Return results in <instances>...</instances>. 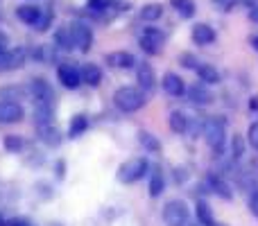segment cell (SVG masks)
I'll return each instance as SVG.
<instances>
[{
	"instance_id": "cell-1",
	"label": "cell",
	"mask_w": 258,
	"mask_h": 226,
	"mask_svg": "<svg viewBox=\"0 0 258 226\" xmlns=\"http://www.w3.org/2000/svg\"><path fill=\"white\" fill-rule=\"evenodd\" d=\"M113 104L125 113H136L147 104V98L136 86H120V89L113 93Z\"/></svg>"
},
{
	"instance_id": "cell-2",
	"label": "cell",
	"mask_w": 258,
	"mask_h": 226,
	"mask_svg": "<svg viewBox=\"0 0 258 226\" xmlns=\"http://www.w3.org/2000/svg\"><path fill=\"white\" fill-rule=\"evenodd\" d=\"M147 172V159L145 156H134V159H127L125 163L118 170V181L120 183H136L138 179H143Z\"/></svg>"
},
{
	"instance_id": "cell-3",
	"label": "cell",
	"mask_w": 258,
	"mask_h": 226,
	"mask_svg": "<svg viewBox=\"0 0 258 226\" xmlns=\"http://www.w3.org/2000/svg\"><path fill=\"white\" fill-rule=\"evenodd\" d=\"M188 206L181 199H170L163 206V222L165 226H186L188 224Z\"/></svg>"
},
{
	"instance_id": "cell-4",
	"label": "cell",
	"mask_w": 258,
	"mask_h": 226,
	"mask_svg": "<svg viewBox=\"0 0 258 226\" xmlns=\"http://www.w3.org/2000/svg\"><path fill=\"white\" fill-rule=\"evenodd\" d=\"M204 138L215 152H222L224 147V120L222 118H209L204 122Z\"/></svg>"
},
{
	"instance_id": "cell-5",
	"label": "cell",
	"mask_w": 258,
	"mask_h": 226,
	"mask_svg": "<svg viewBox=\"0 0 258 226\" xmlns=\"http://www.w3.org/2000/svg\"><path fill=\"white\" fill-rule=\"evenodd\" d=\"M25 118V111L14 100H0V124H14Z\"/></svg>"
},
{
	"instance_id": "cell-6",
	"label": "cell",
	"mask_w": 258,
	"mask_h": 226,
	"mask_svg": "<svg viewBox=\"0 0 258 226\" xmlns=\"http://www.w3.org/2000/svg\"><path fill=\"white\" fill-rule=\"evenodd\" d=\"M71 32H73V39H75V48H80L82 52H89L91 45H93V32H91V27L84 25V23H73Z\"/></svg>"
},
{
	"instance_id": "cell-7",
	"label": "cell",
	"mask_w": 258,
	"mask_h": 226,
	"mask_svg": "<svg viewBox=\"0 0 258 226\" xmlns=\"http://www.w3.org/2000/svg\"><path fill=\"white\" fill-rule=\"evenodd\" d=\"M57 77L61 82L63 89H77L82 84V75H80V68H75L73 63H61L57 68Z\"/></svg>"
},
{
	"instance_id": "cell-8",
	"label": "cell",
	"mask_w": 258,
	"mask_h": 226,
	"mask_svg": "<svg viewBox=\"0 0 258 226\" xmlns=\"http://www.w3.org/2000/svg\"><path fill=\"white\" fill-rule=\"evenodd\" d=\"M163 39H165V36L161 34L159 30L147 27V30L143 32V36H141V48L145 50L147 54H159L161 52V45H163Z\"/></svg>"
},
{
	"instance_id": "cell-9",
	"label": "cell",
	"mask_w": 258,
	"mask_h": 226,
	"mask_svg": "<svg viewBox=\"0 0 258 226\" xmlns=\"http://www.w3.org/2000/svg\"><path fill=\"white\" fill-rule=\"evenodd\" d=\"M30 95L36 102H43V104H52V100H54V93H52V89H50V84L45 80H41V77H34V80L30 82Z\"/></svg>"
},
{
	"instance_id": "cell-10",
	"label": "cell",
	"mask_w": 258,
	"mask_h": 226,
	"mask_svg": "<svg viewBox=\"0 0 258 226\" xmlns=\"http://www.w3.org/2000/svg\"><path fill=\"white\" fill-rule=\"evenodd\" d=\"M136 82H138V89L141 91H152L156 84V75L152 70V66L147 61H138L136 66Z\"/></svg>"
},
{
	"instance_id": "cell-11",
	"label": "cell",
	"mask_w": 258,
	"mask_h": 226,
	"mask_svg": "<svg viewBox=\"0 0 258 226\" xmlns=\"http://www.w3.org/2000/svg\"><path fill=\"white\" fill-rule=\"evenodd\" d=\"M161 84H163V91L170 95V98H181V95L186 93V84H183V80L177 75V72H165Z\"/></svg>"
},
{
	"instance_id": "cell-12",
	"label": "cell",
	"mask_w": 258,
	"mask_h": 226,
	"mask_svg": "<svg viewBox=\"0 0 258 226\" xmlns=\"http://www.w3.org/2000/svg\"><path fill=\"white\" fill-rule=\"evenodd\" d=\"M25 59H27L25 48H14V50H9V52H5L0 68H3V70H16V68H21L23 63H25Z\"/></svg>"
},
{
	"instance_id": "cell-13",
	"label": "cell",
	"mask_w": 258,
	"mask_h": 226,
	"mask_svg": "<svg viewBox=\"0 0 258 226\" xmlns=\"http://www.w3.org/2000/svg\"><path fill=\"white\" fill-rule=\"evenodd\" d=\"M39 138H41V142H45L48 147H59L61 145V140H63L61 131H59L52 122L50 124H39Z\"/></svg>"
},
{
	"instance_id": "cell-14",
	"label": "cell",
	"mask_w": 258,
	"mask_h": 226,
	"mask_svg": "<svg viewBox=\"0 0 258 226\" xmlns=\"http://www.w3.org/2000/svg\"><path fill=\"white\" fill-rule=\"evenodd\" d=\"M188 102L195 104V107H206V104L213 102V98H211V93L206 91L204 84H192L188 89Z\"/></svg>"
},
{
	"instance_id": "cell-15",
	"label": "cell",
	"mask_w": 258,
	"mask_h": 226,
	"mask_svg": "<svg viewBox=\"0 0 258 226\" xmlns=\"http://www.w3.org/2000/svg\"><path fill=\"white\" fill-rule=\"evenodd\" d=\"M192 41H195L197 45H209L215 41V30L211 25H206V23H197L195 27H192Z\"/></svg>"
},
{
	"instance_id": "cell-16",
	"label": "cell",
	"mask_w": 258,
	"mask_h": 226,
	"mask_svg": "<svg viewBox=\"0 0 258 226\" xmlns=\"http://www.w3.org/2000/svg\"><path fill=\"white\" fill-rule=\"evenodd\" d=\"M80 75L86 86H98L100 80H102V70H100L95 63H84V66L80 68Z\"/></svg>"
},
{
	"instance_id": "cell-17",
	"label": "cell",
	"mask_w": 258,
	"mask_h": 226,
	"mask_svg": "<svg viewBox=\"0 0 258 226\" xmlns=\"http://www.w3.org/2000/svg\"><path fill=\"white\" fill-rule=\"evenodd\" d=\"M54 45H57L59 50H73L75 48V39H73V32L71 27H59L57 32H54Z\"/></svg>"
},
{
	"instance_id": "cell-18",
	"label": "cell",
	"mask_w": 258,
	"mask_h": 226,
	"mask_svg": "<svg viewBox=\"0 0 258 226\" xmlns=\"http://www.w3.org/2000/svg\"><path fill=\"white\" fill-rule=\"evenodd\" d=\"M197 77H200V82H204V84H220V72L215 66H211V63H200V68H197Z\"/></svg>"
},
{
	"instance_id": "cell-19",
	"label": "cell",
	"mask_w": 258,
	"mask_h": 226,
	"mask_svg": "<svg viewBox=\"0 0 258 226\" xmlns=\"http://www.w3.org/2000/svg\"><path fill=\"white\" fill-rule=\"evenodd\" d=\"M41 12H43V9H41V7H34V5H21V7L16 9V16L21 18L23 23H27V25H34V23L39 21Z\"/></svg>"
},
{
	"instance_id": "cell-20",
	"label": "cell",
	"mask_w": 258,
	"mask_h": 226,
	"mask_svg": "<svg viewBox=\"0 0 258 226\" xmlns=\"http://www.w3.org/2000/svg\"><path fill=\"white\" fill-rule=\"evenodd\" d=\"M206 181H209V188H211V190H213L218 197H222V199H231V197H233V195H231V188H229V183L224 181V179H220V177H215V174H211Z\"/></svg>"
},
{
	"instance_id": "cell-21",
	"label": "cell",
	"mask_w": 258,
	"mask_h": 226,
	"mask_svg": "<svg viewBox=\"0 0 258 226\" xmlns=\"http://www.w3.org/2000/svg\"><path fill=\"white\" fill-rule=\"evenodd\" d=\"M107 63H111L113 68H132L134 63H136V59L132 57L129 52H111V54H107Z\"/></svg>"
},
{
	"instance_id": "cell-22",
	"label": "cell",
	"mask_w": 258,
	"mask_h": 226,
	"mask_svg": "<svg viewBox=\"0 0 258 226\" xmlns=\"http://www.w3.org/2000/svg\"><path fill=\"white\" fill-rule=\"evenodd\" d=\"M168 127L174 133H186L188 131V118L183 111H172L168 115Z\"/></svg>"
},
{
	"instance_id": "cell-23",
	"label": "cell",
	"mask_w": 258,
	"mask_h": 226,
	"mask_svg": "<svg viewBox=\"0 0 258 226\" xmlns=\"http://www.w3.org/2000/svg\"><path fill=\"white\" fill-rule=\"evenodd\" d=\"M86 127H89V120H86V115L77 113L75 118L71 120V127H68V136H71V138H80L82 133L86 131Z\"/></svg>"
},
{
	"instance_id": "cell-24",
	"label": "cell",
	"mask_w": 258,
	"mask_h": 226,
	"mask_svg": "<svg viewBox=\"0 0 258 226\" xmlns=\"http://www.w3.org/2000/svg\"><path fill=\"white\" fill-rule=\"evenodd\" d=\"M161 16H163V7H161L159 3H150V5H145V7L141 9V18L143 21H147V23L159 21Z\"/></svg>"
},
{
	"instance_id": "cell-25",
	"label": "cell",
	"mask_w": 258,
	"mask_h": 226,
	"mask_svg": "<svg viewBox=\"0 0 258 226\" xmlns=\"http://www.w3.org/2000/svg\"><path fill=\"white\" fill-rule=\"evenodd\" d=\"M195 213H197V219H200V224H204V226L213 224V210H211V206L206 204V201H197Z\"/></svg>"
},
{
	"instance_id": "cell-26",
	"label": "cell",
	"mask_w": 258,
	"mask_h": 226,
	"mask_svg": "<svg viewBox=\"0 0 258 226\" xmlns=\"http://www.w3.org/2000/svg\"><path fill=\"white\" fill-rule=\"evenodd\" d=\"M163 188H165L163 172H161V170L156 168V172L152 174V179H150V197H159L161 192H163Z\"/></svg>"
},
{
	"instance_id": "cell-27",
	"label": "cell",
	"mask_w": 258,
	"mask_h": 226,
	"mask_svg": "<svg viewBox=\"0 0 258 226\" xmlns=\"http://www.w3.org/2000/svg\"><path fill=\"white\" fill-rule=\"evenodd\" d=\"M245 152H247L245 138H242L240 133H233V136H231V156L238 161V159H242V156H245Z\"/></svg>"
},
{
	"instance_id": "cell-28",
	"label": "cell",
	"mask_w": 258,
	"mask_h": 226,
	"mask_svg": "<svg viewBox=\"0 0 258 226\" xmlns=\"http://www.w3.org/2000/svg\"><path fill=\"white\" fill-rule=\"evenodd\" d=\"M3 147H5L7 152H12V154H18V152L25 147V142H23L21 136H16V133H9V136H5Z\"/></svg>"
},
{
	"instance_id": "cell-29",
	"label": "cell",
	"mask_w": 258,
	"mask_h": 226,
	"mask_svg": "<svg viewBox=\"0 0 258 226\" xmlns=\"http://www.w3.org/2000/svg\"><path fill=\"white\" fill-rule=\"evenodd\" d=\"M138 140H141V145L145 147L147 152H159V149H161V142H159V138H156V136H152L150 131H141V133H138Z\"/></svg>"
},
{
	"instance_id": "cell-30",
	"label": "cell",
	"mask_w": 258,
	"mask_h": 226,
	"mask_svg": "<svg viewBox=\"0 0 258 226\" xmlns=\"http://www.w3.org/2000/svg\"><path fill=\"white\" fill-rule=\"evenodd\" d=\"M170 5H172L183 18H190L192 14H195V3H192V0H170Z\"/></svg>"
},
{
	"instance_id": "cell-31",
	"label": "cell",
	"mask_w": 258,
	"mask_h": 226,
	"mask_svg": "<svg viewBox=\"0 0 258 226\" xmlns=\"http://www.w3.org/2000/svg\"><path fill=\"white\" fill-rule=\"evenodd\" d=\"M179 61H181V66L188 68V70H197V68H200L197 57H195V54H190V52H183L181 57H179Z\"/></svg>"
},
{
	"instance_id": "cell-32",
	"label": "cell",
	"mask_w": 258,
	"mask_h": 226,
	"mask_svg": "<svg viewBox=\"0 0 258 226\" xmlns=\"http://www.w3.org/2000/svg\"><path fill=\"white\" fill-rule=\"evenodd\" d=\"M50 23H52V12H41V16H39V21L34 23V27L39 32H43V30H48Z\"/></svg>"
},
{
	"instance_id": "cell-33",
	"label": "cell",
	"mask_w": 258,
	"mask_h": 226,
	"mask_svg": "<svg viewBox=\"0 0 258 226\" xmlns=\"http://www.w3.org/2000/svg\"><path fill=\"white\" fill-rule=\"evenodd\" d=\"M247 140H249V145L258 152V122H254L249 127V131H247Z\"/></svg>"
},
{
	"instance_id": "cell-34",
	"label": "cell",
	"mask_w": 258,
	"mask_h": 226,
	"mask_svg": "<svg viewBox=\"0 0 258 226\" xmlns=\"http://www.w3.org/2000/svg\"><path fill=\"white\" fill-rule=\"evenodd\" d=\"M249 210H251L254 217H258V190H254L251 197H249Z\"/></svg>"
},
{
	"instance_id": "cell-35",
	"label": "cell",
	"mask_w": 258,
	"mask_h": 226,
	"mask_svg": "<svg viewBox=\"0 0 258 226\" xmlns=\"http://www.w3.org/2000/svg\"><path fill=\"white\" fill-rule=\"evenodd\" d=\"M109 3L107 0H91L89 3V9H93V12H102V9H107Z\"/></svg>"
},
{
	"instance_id": "cell-36",
	"label": "cell",
	"mask_w": 258,
	"mask_h": 226,
	"mask_svg": "<svg viewBox=\"0 0 258 226\" xmlns=\"http://www.w3.org/2000/svg\"><path fill=\"white\" fill-rule=\"evenodd\" d=\"M57 177L59 179L63 177V161H59V163H57Z\"/></svg>"
},
{
	"instance_id": "cell-37",
	"label": "cell",
	"mask_w": 258,
	"mask_h": 226,
	"mask_svg": "<svg viewBox=\"0 0 258 226\" xmlns=\"http://www.w3.org/2000/svg\"><path fill=\"white\" fill-rule=\"evenodd\" d=\"M3 57H5V48L0 45V63H3Z\"/></svg>"
},
{
	"instance_id": "cell-38",
	"label": "cell",
	"mask_w": 258,
	"mask_h": 226,
	"mask_svg": "<svg viewBox=\"0 0 258 226\" xmlns=\"http://www.w3.org/2000/svg\"><path fill=\"white\" fill-rule=\"evenodd\" d=\"M211 226H227V224H222V222H213Z\"/></svg>"
},
{
	"instance_id": "cell-39",
	"label": "cell",
	"mask_w": 258,
	"mask_h": 226,
	"mask_svg": "<svg viewBox=\"0 0 258 226\" xmlns=\"http://www.w3.org/2000/svg\"><path fill=\"white\" fill-rule=\"evenodd\" d=\"M0 226H5V219H3V215H0Z\"/></svg>"
},
{
	"instance_id": "cell-40",
	"label": "cell",
	"mask_w": 258,
	"mask_h": 226,
	"mask_svg": "<svg viewBox=\"0 0 258 226\" xmlns=\"http://www.w3.org/2000/svg\"><path fill=\"white\" fill-rule=\"evenodd\" d=\"M50 226H61V224H57V222H52V224H50Z\"/></svg>"
},
{
	"instance_id": "cell-41",
	"label": "cell",
	"mask_w": 258,
	"mask_h": 226,
	"mask_svg": "<svg viewBox=\"0 0 258 226\" xmlns=\"http://www.w3.org/2000/svg\"><path fill=\"white\" fill-rule=\"evenodd\" d=\"M215 3H224V0H215Z\"/></svg>"
}]
</instances>
